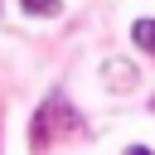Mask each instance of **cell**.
<instances>
[{
  "instance_id": "cell-1",
  "label": "cell",
  "mask_w": 155,
  "mask_h": 155,
  "mask_svg": "<svg viewBox=\"0 0 155 155\" xmlns=\"http://www.w3.org/2000/svg\"><path fill=\"white\" fill-rule=\"evenodd\" d=\"M131 39H136L145 53H155V19H136V24H131Z\"/></svg>"
},
{
  "instance_id": "cell-2",
  "label": "cell",
  "mask_w": 155,
  "mask_h": 155,
  "mask_svg": "<svg viewBox=\"0 0 155 155\" xmlns=\"http://www.w3.org/2000/svg\"><path fill=\"white\" fill-rule=\"evenodd\" d=\"M19 5H24L29 15H58V10H63L58 0H19Z\"/></svg>"
},
{
  "instance_id": "cell-3",
  "label": "cell",
  "mask_w": 155,
  "mask_h": 155,
  "mask_svg": "<svg viewBox=\"0 0 155 155\" xmlns=\"http://www.w3.org/2000/svg\"><path fill=\"white\" fill-rule=\"evenodd\" d=\"M126 155H150V150H145V145H131V150H126Z\"/></svg>"
}]
</instances>
